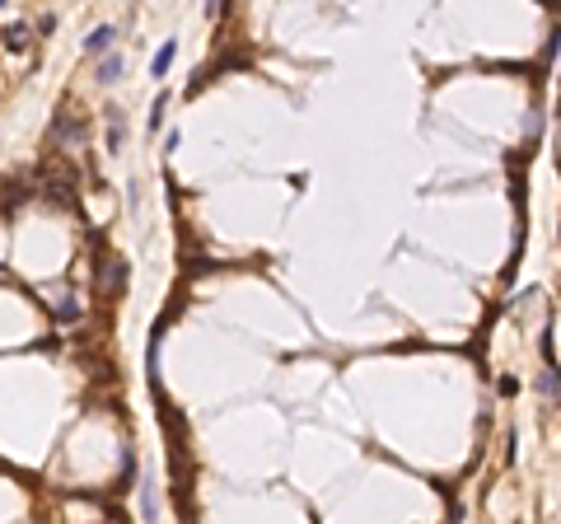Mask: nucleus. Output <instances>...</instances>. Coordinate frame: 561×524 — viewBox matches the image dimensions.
Segmentation results:
<instances>
[{"label":"nucleus","instance_id":"nucleus-1","mask_svg":"<svg viewBox=\"0 0 561 524\" xmlns=\"http://www.w3.org/2000/svg\"><path fill=\"white\" fill-rule=\"evenodd\" d=\"M112 38H117V24H99V28H89V33H84V52L103 61V56L112 52Z\"/></svg>","mask_w":561,"mask_h":524},{"label":"nucleus","instance_id":"nucleus-2","mask_svg":"<svg viewBox=\"0 0 561 524\" xmlns=\"http://www.w3.org/2000/svg\"><path fill=\"white\" fill-rule=\"evenodd\" d=\"M140 515H145V524H160V487H155V477L140 482Z\"/></svg>","mask_w":561,"mask_h":524},{"label":"nucleus","instance_id":"nucleus-3","mask_svg":"<svg viewBox=\"0 0 561 524\" xmlns=\"http://www.w3.org/2000/svg\"><path fill=\"white\" fill-rule=\"evenodd\" d=\"M173 56H178V43L169 38V43H164L160 52H155V61H150V75H155V80H164V75H169V66H173Z\"/></svg>","mask_w":561,"mask_h":524},{"label":"nucleus","instance_id":"nucleus-4","mask_svg":"<svg viewBox=\"0 0 561 524\" xmlns=\"http://www.w3.org/2000/svg\"><path fill=\"white\" fill-rule=\"evenodd\" d=\"M122 131H127V122H122V108H108V150H112V155L122 150Z\"/></svg>","mask_w":561,"mask_h":524},{"label":"nucleus","instance_id":"nucleus-5","mask_svg":"<svg viewBox=\"0 0 561 524\" xmlns=\"http://www.w3.org/2000/svg\"><path fill=\"white\" fill-rule=\"evenodd\" d=\"M117 75H122V56H117V52H108L103 61L94 66V80H103V84H112Z\"/></svg>","mask_w":561,"mask_h":524},{"label":"nucleus","instance_id":"nucleus-6","mask_svg":"<svg viewBox=\"0 0 561 524\" xmlns=\"http://www.w3.org/2000/svg\"><path fill=\"white\" fill-rule=\"evenodd\" d=\"M5 47H10V52H24V47H28V24H24V19L5 28Z\"/></svg>","mask_w":561,"mask_h":524},{"label":"nucleus","instance_id":"nucleus-7","mask_svg":"<svg viewBox=\"0 0 561 524\" xmlns=\"http://www.w3.org/2000/svg\"><path fill=\"white\" fill-rule=\"evenodd\" d=\"M538 393H543V398H561V370L557 366H547V374L538 379Z\"/></svg>","mask_w":561,"mask_h":524},{"label":"nucleus","instance_id":"nucleus-8","mask_svg":"<svg viewBox=\"0 0 561 524\" xmlns=\"http://www.w3.org/2000/svg\"><path fill=\"white\" fill-rule=\"evenodd\" d=\"M122 281H127V262L112 258V262H108V290L117 295V290H122Z\"/></svg>","mask_w":561,"mask_h":524},{"label":"nucleus","instance_id":"nucleus-9","mask_svg":"<svg viewBox=\"0 0 561 524\" xmlns=\"http://www.w3.org/2000/svg\"><path fill=\"white\" fill-rule=\"evenodd\" d=\"M164 112H169V94H155V104H150V131L164 127Z\"/></svg>","mask_w":561,"mask_h":524},{"label":"nucleus","instance_id":"nucleus-10","mask_svg":"<svg viewBox=\"0 0 561 524\" xmlns=\"http://www.w3.org/2000/svg\"><path fill=\"white\" fill-rule=\"evenodd\" d=\"M84 309L80 305H75V300H66V305H61V309H56V318H61V323H75V318H80Z\"/></svg>","mask_w":561,"mask_h":524}]
</instances>
